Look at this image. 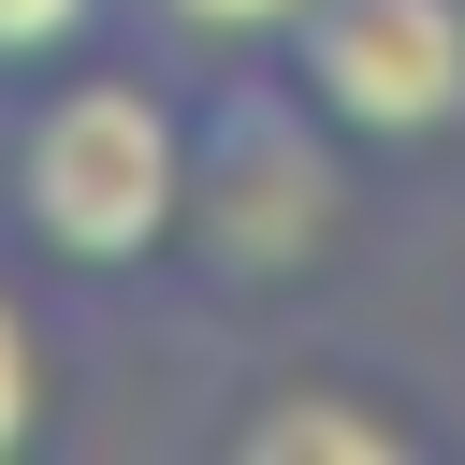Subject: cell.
Here are the masks:
<instances>
[{"label": "cell", "mask_w": 465, "mask_h": 465, "mask_svg": "<svg viewBox=\"0 0 465 465\" xmlns=\"http://www.w3.org/2000/svg\"><path fill=\"white\" fill-rule=\"evenodd\" d=\"M0 203L73 276L174 262V218H189V102L160 73H131V58H58V87L0 145Z\"/></svg>", "instance_id": "1"}, {"label": "cell", "mask_w": 465, "mask_h": 465, "mask_svg": "<svg viewBox=\"0 0 465 465\" xmlns=\"http://www.w3.org/2000/svg\"><path fill=\"white\" fill-rule=\"evenodd\" d=\"M349 232V131L276 73V58H232V87L189 116V276L203 291H291L305 262H334Z\"/></svg>", "instance_id": "2"}, {"label": "cell", "mask_w": 465, "mask_h": 465, "mask_svg": "<svg viewBox=\"0 0 465 465\" xmlns=\"http://www.w3.org/2000/svg\"><path fill=\"white\" fill-rule=\"evenodd\" d=\"M276 73L349 145H436L465 116V0H305L276 29Z\"/></svg>", "instance_id": "3"}, {"label": "cell", "mask_w": 465, "mask_h": 465, "mask_svg": "<svg viewBox=\"0 0 465 465\" xmlns=\"http://www.w3.org/2000/svg\"><path fill=\"white\" fill-rule=\"evenodd\" d=\"M218 450L232 465H407L421 421L392 392H349V378H262L218 407Z\"/></svg>", "instance_id": "4"}, {"label": "cell", "mask_w": 465, "mask_h": 465, "mask_svg": "<svg viewBox=\"0 0 465 465\" xmlns=\"http://www.w3.org/2000/svg\"><path fill=\"white\" fill-rule=\"evenodd\" d=\"M87 29H102V0H0V87H15V73L87 58Z\"/></svg>", "instance_id": "5"}, {"label": "cell", "mask_w": 465, "mask_h": 465, "mask_svg": "<svg viewBox=\"0 0 465 465\" xmlns=\"http://www.w3.org/2000/svg\"><path fill=\"white\" fill-rule=\"evenodd\" d=\"M174 44H218V58H276V29L305 15V0H145Z\"/></svg>", "instance_id": "6"}, {"label": "cell", "mask_w": 465, "mask_h": 465, "mask_svg": "<svg viewBox=\"0 0 465 465\" xmlns=\"http://www.w3.org/2000/svg\"><path fill=\"white\" fill-rule=\"evenodd\" d=\"M29 436H44V320L0 291V465H15Z\"/></svg>", "instance_id": "7"}]
</instances>
